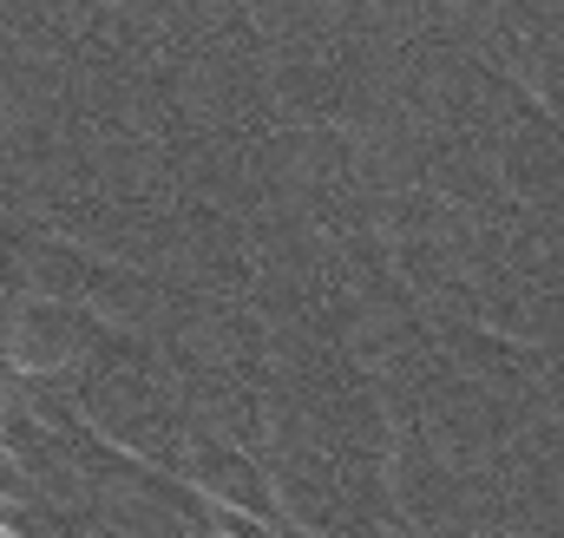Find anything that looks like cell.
I'll use <instances>...</instances> for the list:
<instances>
[{
  "mask_svg": "<svg viewBox=\"0 0 564 538\" xmlns=\"http://www.w3.org/2000/svg\"><path fill=\"white\" fill-rule=\"evenodd\" d=\"M112 329L86 302H40V295H7V348L20 375H73Z\"/></svg>",
  "mask_w": 564,
  "mask_h": 538,
  "instance_id": "1",
  "label": "cell"
}]
</instances>
